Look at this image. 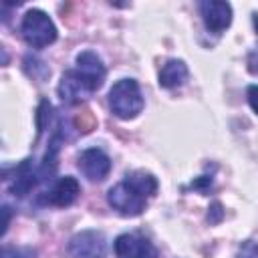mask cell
Listing matches in <instances>:
<instances>
[{"label": "cell", "instance_id": "obj_1", "mask_svg": "<svg viewBox=\"0 0 258 258\" xmlns=\"http://www.w3.org/2000/svg\"><path fill=\"white\" fill-rule=\"evenodd\" d=\"M109 107L119 119H133L143 111V95L133 79L117 81L109 91Z\"/></svg>", "mask_w": 258, "mask_h": 258}, {"label": "cell", "instance_id": "obj_2", "mask_svg": "<svg viewBox=\"0 0 258 258\" xmlns=\"http://www.w3.org/2000/svg\"><path fill=\"white\" fill-rule=\"evenodd\" d=\"M20 34L28 46L44 48L56 40V26L46 12L32 8L24 14L20 22Z\"/></svg>", "mask_w": 258, "mask_h": 258}, {"label": "cell", "instance_id": "obj_3", "mask_svg": "<svg viewBox=\"0 0 258 258\" xmlns=\"http://www.w3.org/2000/svg\"><path fill=\"white\" fill-rule=\"evenodd\" d=\"M107 202L109 206L121 214V216H127V218H133V216H139L143 210H145V204H147V198L143 194H139L127 179L115 183L109 194H107Z\"/></svg>", "mask_w": 258, "mask_h": 258}, {"label": "cell", "instance_id": "obj_4", "mask_svg": "<svg viewBox=\"0 0 258 258\" xmlns=\"http://www.w3.org/2000/svg\"><path fill=\"white\" fill-rule=\"evenodd\" d=\"M95 91H97V87L77 69L67 71L58 83V97L67 105H77L81 101H87Z\"/></svg>", "mask_w": 258, "mask_h": 258}, {"label": "cell", "instance_id": "obj_5", "mask_svg": "<svg viewBox=\"0 0 258 258\" xmlns=\"http://www.w3.org/2000/svg\"><path fill=\"white\" fill-rule=\"evenodd\" d=\"M107 242L105 236L97 230H83L69 240L71 258H105Z\"/></svg>", "mask_w": 258, "mask_h": 258}, {"label": "cell", "instance_id": "obj_6", "mask_svg": "<svg viewBox=\"0 0 258 258\" xmlns=\"http://www.w3.org/2000/svg\"><path fill=\"white\" fill-rule=\"evenodd\" d=\"M115 258H159L157 248L145 236L127 232L115 238Z\"/></svg>", "mask_w": 258, "mask_h": 258}, {"label": "cell", "instance_id": "obj_7", "mask_svg": "<svg viewBox=\"0 0 258 258\" xmlns=\"http://www.w3.org/2000/svg\"><path fill=\"white\" fill-rule=\"evenodd\" d=\"M77 165H79L81 173L87 179L103 181L111 171V157L99 147H89L79 155V163Z\"/></svg>", "mask_w": 258, "mask_h": 258}, {"label": "cell", "instance_id": "obj_8", "mask_svg": "<svg viewBox=\"0 0 258 258\" xmlns=\"http://www.w3.org/2000/svg\"><path fill=\"white\" fill-rule=\"evenodd\" d=\"M200 12L208 30L220 34L232 24V6L228 2H202Z\"/></svg>", "mask_w": 258, "mask_h": 258}, {"label": "cell", "instance_id": "obj_9", "mask_svg": "<svg viewBox=\"0 0 258 258\" xmlns=\"http://www.w3.org/2000/svg\"><path fill=\"white\" fill-rule=\"evenodd\" d=\"M79 196H81L79 181L73 175H64V177H58L46 191V204L54 208H69L71 204L77 202Z\"/></svg>", "mask_w": 258, "mask_h": 258}, {"label": "cell", "instance_id": "obj_10", "mask_svg": "<svg viewBox=\"0 0 258 258\" xmlns=\"http://www.w3.org/2000/svg\"><path fill=\"white\" fill-rule=\"evenodd\" d=\"M77 71H81L97 89H101L105 81V64L93 50H83L77 54Z\"/></svg>", "mask_w": 258, "mask_h": 258}, {"label": "cell", "instance_id": "obj_11", "mask_svg": "<svg viewBox=\"0 0 258 258\" xmlns=\"http://www.w3.org/2000/svg\"><path fill=\"white\" fill-rule=\"evenodd\" d=\"M189 77L187 64L179 58H169L159 71V87L163 89H177L181 87Z\"/></svg>", "mask_w": 258, "mask_h": 258}, {"label": "cell", "instance_id": "obj_12", "mask_svg": "<svg viewBox=\"0 0 258 258\" xmlns=\"http://www.w3.org/2000/svg\"><path fill=\"white\" fill-rule=\"evenodd\" d=\"M40 175H42L40 169L34 171V167L30 165V159H24V161L16 167V175H14V181H12V185H10L12 194H14V196H26V194L36 185V181H38Z\"/></svg>", "mask_w": 258, "mask_h": 258}, {"label": "cell", "instance_id": "obj_13", "mask_svg": "<svg viewBox=\"0 0 258 258\" xmlns=\"http://www.w3.org/2000/svg\"><path fill=\"white\" fill-rule=\"evenodd\" d=\"M75 123H77V129L83 131V133H89L91 129L97 127V119L93 117V113H91L89 109H85L83 113H79L77 119H75Z\"/></svg>", "mask_w": 258, "mask_h": 258}, {"label": "cell", "instance_id": "obj_14", "mask_svg": "<svg viewBox=\"0 0 258 258\" xmlns=\"http://www.w3.org/2000/svg\"><path fill=\"white\" fill-rule=\"evenodd\" d=\"M246 95H248V103H250L252 111L258 115V85H250Z\"/></svg>", "mask_w": 258, "mask_h": 258}, {"label": "cell", "instance_id": "obj_15", "mask_svg": "<svg viewBox=\"0 0 258 258\" xmlns=\"http://www.w3.org/2000/svg\"><path fill=\"white\" fill-rule=\"evenodd\" d=\"M246 62H248V71H250L252 75H258V46H256L254 50H250Z\"/></svg>", "mask_w": 258, "mask_h": 258}, {"label": "cell", "instance_id": "obj_16", "mask_svg": "<svg viewBox=\"0 0 258 258\" xmlns=\"http://www.w3.org/2000/svg\"><path fill=\"white\" fill-rule=\"evenodd\" d=\"M240 258H258V246L246 244V246L240 250Z\"/></svg>", "mask_w": 258, "mask_h": 258}]
</instances>
